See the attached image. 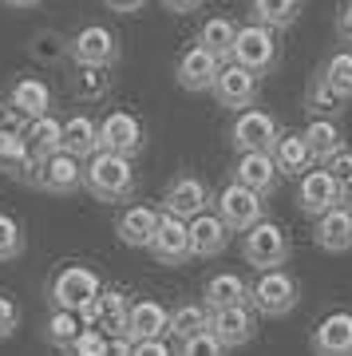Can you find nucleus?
I'll return each instance as SVG.
<instances>
[{"label":"nucleus","mask_w":352,"mask_h":356,"mask_svg":"<svg viewBox=\"0 0 352 356\" xmlns=\"http://www.w3.org/2000/svg\"><path fill=\"white\" fill-rule=\"evenodd\" d=\"M79 186H83V163H79V159H72L67 151L44 159V166H40V191L67 198V194H76Z\"/></svg>","instance_id":"obj_22"},{"label":"nucleus","mask_w":352,"mask_h":356,"mask_svg":"<svg viewBox=\"0 0 352 356\" xmlns=\"http://www.w3.org/2000/svg\"><path fill=\"white\" fill-rule=\"evenodd\" d=\"M206 332L214 337L222 348H241V344L253 341V332H257V321H253V309L250 305H238V309H214L210 313V325Z\"/></svg>","instance_id":"obj_15"},{"label":"nucleus","mask_w":352,"mask_h":356,"mask_svg":"<svg viewBox=\"0 0 352 356\" xmlns=\"http://www.w3.org/2000/svg\"><path fill=\"white\" fill-rule=\"evenodd\" d=\"M4 4H13V8H36L40 0H4Z\"/></svg>","instance_id":"obj_49"},{"label":"nucleus","mask_w":352,"mask_h":356,"mask_svg":"<svg viewBox=\"0 0 352 356\" xmlns=\"http://www.w3.org/2000/svg\"><path fill=\"white\" fill-rule=\"evenodd\" d=\"M305 107H309L313 119H337V115L344 111V99H340L321 76H313L309 79V88H305Z\"/></svg>","instance_id":"obj_36"},{"label":"nucleus","mask_w":352,"mask_h":356,"mask_svg":"<svg viewBox=\"0 0 352 356\" xmlns=\"http://www.w3.org/2000/svg\"><path fill=\"white\" fill-rule=\"evenodd\" d=\"M230 60L238 67H246V72H253V76L262 79L269 76L277 67V60H281V44H277V32H269V28L262 24H246L238 28V36H234V48H230Z\"/></svg>","instance_id":"obj_4"},{"label":"nucleus","mask_w":352,"mask_h":356,"mask_svg":"<svg viewBox=\"0 0 352 356\" xmlns=\"http://www.w3.org/2000/svg\"><path fill=\"white\" fill-rule=\"evenodd\" d=\"M24 254V226L13 214H0V261H16Z\"/></svg>","instance_id":"obj_38"},{"label":"nucleus","mask_w":352,"mask_h":356,"mask_svg":"<svg viewBox=\"0 0 352 356\" xmlns=\"http://www.w3.org/2000/svg\"><path fill=\"white\" fill-rule=\"evenodd\" d=\"M222 64H226V60H218L214 51H206L202 44H190L175 64L178 88L182 91H210L214 79H218V72H222Z\"/></svg>","instance_id":"obj_13"},{"label":"nucleus","mask_w":352,"mask_h":356,"mask_svg":"<svg viewBox=\"0 0 352 356\" xmlns=\"http://www.w3.org/2000/svg\"><path fill=\"white\" fill-rule=\"evenodd\" d=\"M301 301V285L289 269H265L250 285V309L262 317H289Z\"/></svg>","instance_id":"obj_3"},{"label":"nucleus","mask_w":352,"mask_h":356,"mask_svg":"<svg viewBox=\"0 0 352 356\" xmlns=\"http://www.w3.org/2000/svg\"><path fill=\"white\" fill-rule=\"evenodd\" d=\"M95 127H99V151L123 154V159H135V154L147 147V127H143V119H138L135 111L115 107V111L103 115Z\"/></svg>","instance_id":"obj_7"},{"label":"nucleus","mask_w":352,"mask_h":356,"mask_svg":"<svg viewBox=\"0 0 352 356\" xmlns=\"http://www.w3.org/2000/svg\"><path fill=\"white\" fill-rule=\"evenodd\" d=\"M234 36H238V24H234L230 16H210V20H202L198 40H194V44H202L206 51H214L218 60H230Z\"/></svg>","instance_id":"obj_32"},{"label":"nucleus","mask_w":352,"mask_h":356,"mask_svg":"<svg viewBox=\"0 0 352 356\" xmlns=\"http://www.w3.org/2000/svg\"><path fill=\"white\" fill-rule=\"evenodd\" d=\"M24 143H28V151L44 163V159L63 151V123L56 115H40V119H32L24 127Z\"/></svg>","instance_id":"obj_27"},{"label":"nucleus","mask_w":352,"mask_h":356,"mask_svg":"<svg viewBox=\"0 0 352 356\" xmlns=\"http://www.w3.org/2000/svg\"><path fill=\"white\" fill-rule=\"evenodd\" d=\"M309 344H313L317 356H352V313L337 309V313L321 317Z\"/></svg>","instance_id":"obj_17"},{"label":"nucleus","mask_w":352,"mask_h":356,"mask_svg":"<svg viewBox=\"0 0 352 356\" xmlns=\"http://www.w3.org/2000/svg\"><path fill=\"white\" fill-rule=\"evenodd\" d=\"M8 107H13L16 115H24L28 123L40 119V115H51V88L36 76H20V79H13V88H8Z\"/></svg>","instance_id":"obj_25"},{"label":"nucleus","mask_w":352,"mask_h":356,"mask_svg":"<svg viewBox=\"0 0 352 356\" xmlns=\"http://www.w3.org/2000/svg\"><path fill=\"white\" fill-rule=\"evenodd\" d=\"M131 356H175V348L166 341H138L131 344Z\"/></svg>","instance_id":"obj_44"},{"label":"nucleus","mask_w":352,"mask_h":356,"mask_svg":"<svg viewBox=\"0 0 352 356\" xmlns=\"http://www.w3.org/2000/svg\"><path fill=\"white\" fill-rule=\"evenodd\" d=\"M206 206H210V186H206L198 175H178L163 194V214L178 218V222L198 218Z\"/></svg>","instance_id":"obj_12"},{"label":"nucleus","mask_w":352,"mask_h":356,"mask_svg":"<svg viewBox=\"0 0 352 356\" xmlns=\"http://www.w3.org/2000/svg\"><path fill=\"white\" fill-rule=\"evenodd\" d=\"M103 4L119 16H131V13H143V8H147V0H103Z\"/></svg>","instance_id":"obj_47"},{"label":"nucleus","mask_w":352,"mask_h":356,"mask_svg":"<svg viewBox=\"0 0 352 356\" xmlns=\"http://www.w3.org/2000/svg\"><path fill=\"white\" fill-rule=\"evenodd\" d=\"M317 76L325 79L328 88L337 91L340 99L349 103L352 99V48H337L325 56V64H321V72Z\"/></svg>","instance_id":"obj_34"},{"label":"nucleus","mask_w":352,"mask_h":356,"mask_svg":"<svg viewBox=\"0 0 352 356\" xmlns=\"http://www.w3.org/2000/svg\"><path fill=\"white\" fill-rule=\"evenodd\" d=\"M297 206H301L309 218H321V214H328V210L344 206V194H340L337 178L328 175V166L317 163L313 170H305V175L297 178Z\"/></svg>","instance_id":"obj_10"},{"label":"nucleus","mask_w":352,"mask_h":356,"mask_svg":"<svg viewBox=\"0 0 352 356\" xmlns=\"http://www.w3.org/2000/svg\"><path fill=\"white\" fill-rule=\"evenodd\" d=\"M277 135H281V127H277V119L269 111H262V107H246V111L234 115V123H230L226 131V143L234 147L238 154H250V151H273Z\"/></svg>","instance_id":"obj_6"},{"label":"nucleus","mask_w":352,"mask_h":356,"mask_svg":"<svg viewBox=\"0 0 352 356\" xmlns=\"http://www.w3.org/2000/svg\"><path fill=\"white\" fill-rule=\"evenodd\" d=\"M313 242H317V250H325V254H349L352 250V210H349V202L317 218Z\"/></svg>","instance_id":"obj_24"},{"label":"nucleus","mask_w":352,"mask_h":356,"mask_svg":"<svg viewBox=\"0 0 352 356\" xmlns=\"http://www.w3.org/2000/svg\"><path fill=\"white\" fill-rule=\"evenodd\" d=\"M63 151L72 154V159H79V163L99 151V127H95L91 115H72L63 123Z\"/></svg>","instance_id":"obj_29"},{"label":"nucleus","mask_w":352,"mask_h":356,"mask_svg":"<svg viewBox=\"0 0 352 356\" xmlns=\"http://www.w3.org/2000/svg\"><path fill=\"white\" fill-rule=\"evenodd\" d=\"M99 273L91 266H63L48 285L51 309H63V313H83L91 309V301L99 297Z\"/></svg>","instance_id":"obj_5"},{"label":"nucleus","mask_w":352,"mask_h":356,"mask_svg":"<svg viewBox=\"0 0 352 356\" xmlns=\"http://www.w3.org/2000/svg\"><path fill=\"white\" fill-rule=\"evenodd\" d=\"M72 99L79 103H99L107 99V91H111V76H107V67H88V64H76L72 72Z\"/></svg>","instance_id":"obj_30"},{"label":"nucleus","mask_w":352,"mask_h":356,"mask_svg":"<svg viewBox=\"0 0 352 356\" xmlns=\"http://www.w3.org/2000/svg\"><path fill=\"white\" fill-rule=\"evenodd\" d=\"M202 301H206L210 313L214 309L250 305V281L241 277V273H214V277H206V285H202Z\"/></svg>","instance_id":"obj_26"},{"label":"nucleus","mask_w":352,"mask_h":356,"mask_svg":"<svg viewBox=\"0 0 352 356\" xmlns=\"http://www.w3.org/2000/svg\"><path fill=\"white\" fill-rule=\"evenodd\" d=\"M83 186L99 202H127L135 194V163L123 154L95 151L83 163Z\"/></svg>","instance_id":"obj_1"},{"label":"nucleus","mask_w":352,"mask_h":356,"mask_svg":"<svg viewBox=\"0 0 352 356\" xmlns=\"http://www.w3.org/2000/svg\"><path fill=\"white\" fill-rule=\"evenodd\" d=\"M325 166H328V175L337 178V186H340V194H344V202H352V151L344 147V151L333 154Z\"/></svg>","instance_id":"obj_40"},{"label":"nucleus","mask_w":352,"mask_h":356,"mask_svg":"<svg viewBox=\"0 0 352 356\" xmlns=\"http://www.w3.org/2000/svg\"><path fill=\"white\" fill-rule=\"evenodd\" d=\"M214 206H218L214 214L222 218V226H226L230 234H246L250 226H257L265 218V202L253 191L238 186V182H226V186L214 194Z\"/></svg>","instance_id":"obj_8"},{"label":"nucleus","mask_w":352,"mask_h":356,"mask_svg":"<svg viewBox=\"0 0 352 356\" xmlns=\"http://www.w3.org/2000/svg\"><path fill=\"white\" fill-rule=\"evenodd\" d=\"M127 309H131V301H127L123 289H99V297L91 301V309H83L79 317H83L88 329H99L111 341H119V337L127 341Z\"/></svg>","instance_id":"obj_11"},{"label":"nucleus","mask_w":352,"mask_h":356,"mask_svg":"<svg viewBox=\"0 0 352 356\" xmlns=\"http://www.w3.org/2000/svg\"><path fill=\"white\" fill-rule=\"evenodd\" d=\"M107 356H131V341H107Z\"/></svg>","instance_id":"obj_48"},{"label":"nucleus","mask_w":352,"mask_h":356,"mask_svg":"<svg viewBox=\"0 0 352 356\" xmlns=\"http://www.w3.org/2000/svg\"><path fill=\"white\" fill-rule=\"evenodd\" d=\"M293 254V242L289 234L277 226L273 218H262L257 226H250L246 234H241V257H246V266L253 269H281L285 261H289Z\"/></svg>","instance_id":"obj_2"},{"label":"nucleus","mask_w":352,"mask_h":356,"mask_svg":"<svg viewBox=\"0 0 352 356\" xmlns=\"http://www.w3.org/2000/svg\"><path fill=\"white\" fill-rule=\"evenodd\" d=\"M206 325H210V309L194 305V301H182V305L170 309V329H166V332L182 344V341H190V337L206 332Z\"/></svg>","instance_id":"obj_35"},{"label":"nucleus","mask_w":352,"mask_h":356,"mask_svg":"<svg viewBox=\"0 0 352 356\" xmlns=\"http://www.w3.org/2000/svg\"><path fill=\"white\" fill-rule=\"evenodd\" d=\"M349 210H352V202H349Z\"/></svg>","instance_id":"obj_50"},{"label":"nucleus","mask_w":352,"mask_h":356,"mask_svg":"<svg viewBox=\"0 0 352 356\" xmlns=\"http://www.w3.org/2000/svg\"><path fill=\"white\" fill-rule=\"evenodd\" d=\"M16 329H20V305H16L13 297H4V293H0V341H4V337H13Z\"/></svg>","instance_id":"obj_43"},{"label":"nucleus","mask_w":352,"mask_h":356,"mask_svg":"<svg viewBox=\"0 0 352 356\" xmlns=\"http://www.w3.org/2000/svg\"><path fill=\"white\" fill-rule=\"evenodd\" d=\"M67 56H72L76 64L107 67V72H111V67L119 64V36L103 24H83L76 36L67 40Z\"/></svg>","instance_id":"obj_9"},{"label":"nucleus","mask_w":352,"mask_h":356,"mask_svg":"<svg viewBox=\"0 0 352 356\" xmlns=\"http://www.w3.org/2000/svg\"><path fill=\"white\" fill-rule=\"evenodd\" d=\"M159 210L147 202H135V206H127L123 214L115 218V234H119V242L131 245V250H147L154 238V229H159Z\"/></svg>","instance_id":"obj_20"},{"label":"nucleus","mask_w":352,"mask_h":356,"mask_svg":"<svg viewBox=\"0 0 352 356\" xmlns=\"http://www.w3.org/2000/svg\"><path fill=\"white\" fill-rule=\"evenodd\" d=\"M230 182H238V186L253 191L257 198H269V194L277 191L281 175H277L273 159H269L265 151H250V154H238V159H234V166H230Z\"/></svg>","instance_id":"obj_14"},{"label":"nucleus","mask_w":352,"mask_h":356,"mask_svg":"<svg viewBox=\"0 0 352 356\" xmlns=\"http://www.w3.org/2000/svg\"><path fill=\"white\" fill-rule=\"evenodd\" d=\"M28 56H32L36 64H60L63 56H67V36L44 28V32H36V36L28 40Z\"/></svg>","instance_id":"obj_37"},{"label":"nucleus","mask_w":352,"mask_h":356,"mask_svg":"<svg viewBox=\"0 0 352 356\" xmlns=\"http://www.w3.org/2000/svg\"><path fill=\"white\" fill-rule=\"evenodd\" d=\"M107 341H111V337H103L99 329H83L79 332V341L72 344L67 353L72 356H107Z\"/></svg>","instance_id":"obj_42"},{"label":"nucleus","mask_w":352,"mask_h":356,"mask_svg":"<svg viewBox=\"0 0 352 356\" xmlns=\"http://www.w3.org/2000/svg\"><path fill=\"white\" fill-rule=\"evenodd\" d=\"M175 356H226V348L210 337V332H198V337H190L175 348Z\"/></svg>","instance_id":"obj_41"},{"label":"nucleus","mask_w":352,"mask_h":356,"mask_svg":"<svg viewBox=\"0 0 352 356\" xmlns=\"http://www.w3.org/2000/svg\"><path fill=\"white\" fill-rule=\"evenodd\" d=\"M151 257L159 266H186L190 261V242H186V222H178V218L163 214L159 218V229H154L151 238Z\"/></svg>","instance_id":"obj_19"},{"label":"nucleus","mask_w":352,"mask_h":356,"mask_svg":"<svg viewBox=\"0 0 352 356\" xmlns=\"http://www.w3.org/2000/svg\"><path fill=\"white\" fill-rule=\"evenodd\" d=\"M305 143H309V151H313V159L321 166L333 159V154L344 151V131H340L337 119H309V127L301 131Z\"/></svg>","instance_id":"obj_28"},{"label":"nucleus","mask_w":352,"mask_h":356,"mask_svg":"<svg viewBox=\"0 0 352 356\" xmlns=\"http://www.w3.org/2000/svg\"><path fill=\"white\" fill-rule=\"evenodd\" d=\"M206 0H163V8L166 13H175V16H190V13H198Z\"/></svg>","instance_id":"obj_46"},{"label":"nucleus","mask_w":352,"mask_h":356,"mask_svg":"<svg viewBox=\"0 0 352 356\" xmlns=\"http://www.w3.org/2000/svg\"><path fill=\"white\" fill-rule=\"evenodd\" d=\"M269 159H273L277 175H289V178H301L305 170L317 166V159H313V151H309V143H305L301 131H281L273 143V151H269Z\"/></svg>","instance_id":"obj_23"},{"label":"nucleus","mask_w":352,"mask_h":356,"mask_svg":"<svg viewBox=\"0 0 352 356\" xmlns=\"http://www.w3.org/2000/svg\"><path fill=\"white\" fill-rule=\"evenodd\" d=\"M297 13H301V0H250L253 24L269 28V32H277V28H289L293 20H297Z\"/></svg>","instance_id":"obj_33"},{"label":"nucleus","mask_w":352,"mask_h":356,"mask_svg":"<svg viewBox=\"0 0 352 356\" xmlns=\"http://www.w3.org/2000/svg\"><path fill=\"white\" fill-rule=\"evenodd\" d=\"M170 329V309H163L151 297H138L135 305L127 309V341H163Z\"/></svg>","instance_id":"obj_18"},{"label":"nucleus","mask_w":352,"mask_h":356,"mask_svg":"<svg viewBox=\"0 0 352 356\" xmlns=\"http://www.w3.org/2000/svg\"><path fill=\"white\" fill-rule=\"evenodd\" d=\"M210 91H214V99L222 103V107L246 111V107H253V99H257V76L246 72V67H238L234 60H226Z\"/></svg>","instance_id":"obj_16"},{"label":"nucleus","mask_w":352,"mask_h":356,"mask_svg":"<svg viewBox=\"0 0 352 356\" xmlns=\"http://www.w3.org/2000/svg\"><path fill=\"white\" fill-rule=\"evenodd\" d=\"M337 36L344 40V44H352V0H344L337 8Z\"/></svg>","instance_id":"obj_45"},{"label":"nucleus","mask_w":352,"mask_h":356,"mask_svg":"<svg viewBox=\"0 0 352 356\" xmlns=\"http://www.w3.org/2000/svg\"><path fill=\"white\" fill-rule=\"evenodd\" d=\"M186 242H190V257H218L230 245V229L222 226V218L202 210L198 218L186 222Z\"/></svg>","instance_id":"obj_21"},{"label":"nucleus","mask_w":352,"mask_h":356,"mask_svg":"<svg viewBox=\"0 0 352 356\" xmlns=\"http://www.w3.org/2000/svg\"><path fill=\"white\" fill-rule=\"evenodd\" d=\"M28 154V143H24V131H4L0 127V170L13 178V170L20 166V159Z\"/></svg>","instance_id":"obj_39"},{"label":"nucleus","mask_w":352,"mask_h":356,"mask_svg":"<svg viewBox=\"0 0 352 356\" xmlns=\"http://www.w3.org/2000/svg\"><path fill=\"white\" fill-rule=\"evenodd\" d=\"M88 329L83 325V317L79 313H63V309H51L48 317H44V341L51 344V348H72V344L79 341V332Z\"/></svg>","instance_id":"obj_31"}]
</instances>
